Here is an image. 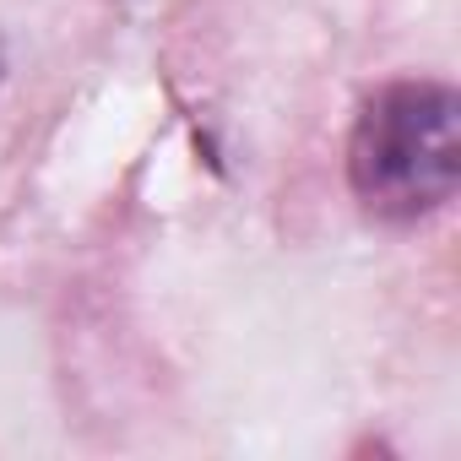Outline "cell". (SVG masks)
Returning a JSON list of instances; mask_svg holds the SVG:
<instances>
[{
	"instance_id": "1",
	"label": "cell",
	"mask_w": 461,
	"mask_h": 461,
	"mask_svg": "<svg viewBox=\"0 0 461 461\" xmlns=\"http://www.w3.org/2000/svg\"><path fill=\"white\" fill-rule=\"evenodd\" d=\"M461 179V104L445 82H385L353 120L348 185L369 217L418 222L456 195Z\"/></svg>"
},
{
	"instance_id": "2",
	"label": "cell",
	"mask_w": 461,
	"mask_h": 461,
	"mask_svg": "<svg viewBox=\"0 0 461 461\" xmlns=\"http://www.w3.org/2000/svg\"><path fill=\"white\" fill-rule=\"evenodd\" d=\"M0 77H6V39H0Z\"/></svg>"
}]
</instances>
